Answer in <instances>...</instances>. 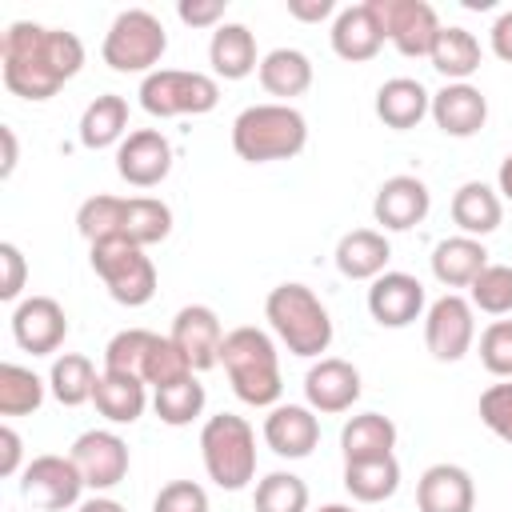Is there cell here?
<instances>
[{
    "instance_id": "e0dca14e",
    "label": "cell",
    "mask_w": 512,
    "mask_h": 512,
    "mask_svg": "<svg viewBox=\"0 0 512 512\" xmlns=\"http://www.w3.org/2000/svg\"><path fill=\"white\" fill-rule=\"evenodd\" d=\"M304 400L316 416L348 412L360 400V368L340 356H320L304 372Z\"/></svg>"
},
{
    "instance_id": "f6af8a7d",
    "label": "cell",
    "mask_w": 512,
    "mask_h": 512,
    "mask_svg": "<svg viewBox=\"0 0 512 512\" xmlns=\"http://www.w3.org/2000/svg\"><path fill=\"white\" fill-rule=\"evenodd\" d=\"M224 8L228 0H180L176 4V16L188 24V28H220L224 24Z\"/></svg>"
},
{
    "instance_id": "9a60e30c",
    "label": "cell",
    "mask_w": 512,
    "mask_h": 512,
    "mask_svg": "<svg viewBox=\"0 0 512 512\" xmlns=\"http://www.w3.org/2000/svg\"><path fill=\"white\" fill-rule=\"evenodd\" d=\"M116 172L132 188H156L172 172V144L160 128H136L116 148Z\"/></svg>"
},
{
    "instance_id": "bcb514c9",
    "label": "cell",
    "mask_w": 512,
    "mask_h": 512,
    "mask_svg": "<svg viewBox=\"0 0 512 512\" xmlns=\"http://www.w3.org/2000/svg\"><path fill=\"white\" fill-rule=\"evenodd\" d=\"M20 456H24V444H20V432L12 424L0 428V476H16L24 472L20 468Z\"/></svg>"
},
{
    "instance_id": "d590c367",
    "label": "cell",
    "mask_w": 512,
    "mask_h": 512,
    "mask_svg": "<svg viewBox=\"0 0 512 512\" xmlns=\"http://www.w3.org/2000/svg\"><path fill=\"white\" fill-rule=\"evenodd\" d=\"M96 380H100V372H96V364H92L88 356H80V352H64V356L52 360L48 392H52L64 408H80V404L92 400Z\"/></svg>"
},
{
    "instance_id": "83f0119b",
    "label": "cell",
    "mask_w": 512,
    "mask_h": 512,
    "mask_svg": "<svg viewBox=\"0 0 512 512\" xmlns=\"http://www.w3.org/2000/svg\"><path fill=\"white\" fill-rule=\"evenodd\" d=\"M504 220V200L492 184L484 180H464L452 196V224L460 228V236H488L496 232Z\"/></svg>"
},
{
    "instance_id": "f1b7e54d",
    "label": "cell",
    "mask_w": 512,
    "mask_h": 512,
    "mask_svg": "<svg viewBox=\"0 0 512 512\" xmlns=\"http://www.w3.org/2000/svg\"><path fill=\"white\" fill-rule=\"evenodd\" d=\"M488 268V248L476 236H444L432 248V276L444 288H468Z\"/></svg>"
},
{
    "instance_id": "7dc6e473",
    "label": "cell",
    "mask_w": 512,
    "mask_h": 512,
    "mask_svg": "<svg viewBox=\"0 0 512 512\" xmlns=\"http://www.w3.org/2000/svg\"><path fill=\"white\" fill-rule=\"evenodd\" d=\"M332 12H336L332 0H288V16L300 20V24H320Z\"/></svg>"
},
{
    "instance_id": "60d3db41",
    "label": "cell",
    "mask_w": 512,
    "mask_h": 512,
    "mask_svg": "<svg viewBox=\"0 0 512 512\" xmlns=\"http://www.w3.org/2000/svg\"><path fill=\"white\" fill-rule=\"evenodd\" d=\"M480 364L496 380H512V320H492L480 332Z\"/></svg>"
},
{
    "instance_id": "d6986e66",
    "label": "cell",
    "mask_w": 512,
    "mask_h": 512,
    "mask_svg": "<svg viewBox=\"0 0 512 512\" xmlns=\"http://www.w3.org/2000/svg\"><path fill=\"white\" fill-rule=\"evenodd\" d=\"M432 208V192L420 176H388L380 188H376V200H372V216L384 232H408L416 228Z\"/></svg>"
},
{
    "instance_id": "d4e9b609",
    "label": "cell",
    "mask_w": 512,
    "mask_h": 512,
    "mask_svg": "<svg viewBox=\"0 0 512 512\" xmlns=\"http://www.w3.org/2000/svg\"><path fill=\"white\" fill-rule=\"evenodd\" d=\"M388 260H392V244L376 228H352L336 244V268L348 280H376L388 272Z\"/></svg>"
},
{
    "instance_id": "8d00e7d4",
    "label": "cell",
    "mask_w": 512,
    "mask_h": 512,
    "mask_svg": "<svg viewBox=\"0 0 512 512\" xmlns=\"http://www.w3.org/2000/svg\"><path fill=\"white\" fill-rule=\"evenodd\" d=\"M204 404H208V392H204V384H200L192 372L152 392V408H156L160 424H168V428L192 424V420L204 412Z\"/></svg>"
},
{
    "instance_id": "2e32d148",
    "label": "cell",
    "mask_w": 512,
    "mask_h": 512,
    "mask_svg": "<svg viewBox=\"0 0 512 512\" xmlns=\"http://www.w3.org/2000/svg\"><path fill=\"white\" fill-rule=\"evenodd\" d=\"M68 336V316L52 296H24L12 308V340L32 356H52Z\"/></svg>"
},
{
    "instance_id": "ffe728a7",
    "label": "cell",
    "mask_w": 512,
    "mask_h": 512,
    "mask_svg": "<svg viewBox=\"0 0 512 512\" xmlns=\"http://www.w3.org/2000/svg\"><path fill=\"white\" fill-rule=\"evenodd\" d=\"M368 312L380 328H408L424 312V284L408 272H384L368 288Z\"/></svg>"
},
{
    "instance_id": "c3c4849f",
    "label": "cell",
    "mask_w": 512,
    "mask_h": 512,
    "mask_svg": "<svg viewBox=\"0 0 512 512\" xmlns=\"http://www.w3.org/2000/svg\"><path fill=\"white\" fill-rule=\"evenodd\" d=\"M488 36H492V52H496L504 64H512V8L496 16V24H492Z\"/></svg>"
},
{
    "instance_id": "b9f144b4",
    "label": "cell",
    "mask_w": 512,
    "mask_h": 512,
    "mask_svg": "<svg viewBox=\"0 0 512 512\" xmlns=\"http://www.w3.org/2000/svg\"><path fill=\"white\" fill-rule=\"evenodd\" d=\"M480 420L496 440L512 444V380L488 384L480 392Z\"/></svg>"
},
{
    "instance_id": "ba28073f",
    "label": "cell",
    "mask_w": 512,
    "mask_h": 512,
    "mask_svg": "<svg viewBox=\"0 0 512 512\" xmlns=\"http://www.w3.org/2000/svg\"><path fill=\"white\" fill-rule=\"evenodd\" d=\"M88 260L116 304L144 308L156 296V264L140 244L120 240V236L96 240V244H88Z\"/></svg>"
},
{
    "instance_id": "ab89813d",
    "label": "cell",
    "mask_w": 512,
    "mask_h": 512,
    "mask_svg": "<svg viewBox=\"0 0 512 512\" xmlns=\"http://www.w3.org/2000/svg\"><path fill=\"white\" fill-rule=\"evenodd\" d=\"M468 300H472L476 312L508 316V312H512V264H488V268L468 284Z\"/></svg>"
},
{
    "instance_id": "484cf974",
    "label": "cell",
    "mask_w": 512,
    "mask_h": 512,
    "mask_svg": "<svg viewBox=\"0 0 512 512\" xmlns=\"http://www.w3.org/2000/svg\"><path fill=\"white\" fill-rule=\"evenodd\" d=\"M208 64L220 80H244L260 68L256 60V36L248 24H236V20H224L212 40H208Z\"/></svg>"
},
{
    "instance_id": "74e56055",
    "label": "cell",
    "mask_w": 512,
    "mask_h": 512,
    "mask_svg": "<svg viewBox=\"0 0 512 512\" xmlns=\"http://www.w3.org/2000/svg\"><path fill=\"white\" fill-rule=\"evenodd\" d=\"M48 380H40L32 368L4 360L0 364V416H32L44 404Z\"/></svg>"
},
{
    "instance_id": "d6a6232c",
    "label": "cell",
    "mask_w": 512,
    "mask_h": 512,
    "mask_svg": "<svg viewBox=\"0 0 512 512\" xmlns=\"http://www.w3.org/2000/svg\"><path fill=\"white\" fill-rule=\"evenodd\" d=\"M396 448V424L380 412H360L340 428V452L344 464L348 460H376V456H392Z\"/></svg>"
},
{
    "instance_id": "4dcf8cb0",
    "label": "cell",
    "mask_w": 512,
    "mask_h": 512,
    "mask_svg": "<svg viewBox=\"0 0 512 512\" xmlns=\"http://www.w3.org/2000/svg\"><path fill=\"white\" fill-rule=\"evenodd\" d=\"M256 76L268 96H280V104H288L292 96H304L312 88V60L300 48H272L260 60Z\"/></svg>"
},
{
    "instance_id": "44dd1931",
    "label": "cell",
    "mask_w": 512,
    "mask_h": 512,
    "mask_svg": "<svg viewBox=\"0 0 512 512\" xmlns=\"http://www.w3.org/2000/svg\"><path fill=\"white\" fill-rule=\"evenodd\" d=\"M264 444L284 460H304L320 444V416L308 404H276L264 416Z\"/></svg>"
},
{
    "instance_id": "4316f807",
    "label": "cell",
    "mask_w": 512,
    "mask_h": 512,
    "mask_svg": "<svg viewBox=\"0 0 512 512\" xmlns=\"http://www.w3.org/2000/svg\"><path fill=\"white\" fill-rule=\"evenodd\" d=\"M428 108H432V92L412 76H392L376 88V116L384 120V128L408 132L428 116Z\"/></svg>"
},
{
    "instance_id": "3957f363",
    "label": "cell",
    "mask_w": 512,
    "mask_h": 512,
    "mask_svg": "<svg viewBox=\"0 0 512 512\" xmlns=\"http://www.w3.org/2000/svg\"><path fill=\"white\" fill-rule=\"evenodd\" d=\"M220 364L228 372L232 392L244 404H252V408H276L280 404V392H284L280 356H276V344H272V336L264 328L240 324V328L224 332Z\"/></svg>"
},
{
    "instance_id": "6da1fadb",
    "label": "cell",
    "mask_w": 512,
    "mask_h": 512,
    "mask_svg": "<svg viewBox=\"0 0 512 512\" xmlns=\"http://www.w3.org/2000/svg\"><path fill=\"white\" fill-rule=\"evenodd\" d=\"M84 68V44L68 28L16 20L0 36L4 88L20 100H52Z\"/></svg>"
},
{
    "instance_id": "4fadbf2b",
    "label": "cell",
    "mask_w": 512,
    "mask_h": 512,
    "mask_svg": "<svg viewBox=\"0 0 512 512\" xmlns=\"http://www.w3.org/2000/svg\"><path fill=\"white\" fill-rule=\"evenodd\" d=\"M476 340V308L460 292H444L424 312V344L440 364H456L468 356Z\"/></svg>"
},
{
    "instance_id": "f5cc1de1",
    "label": "cell",
    "mask_w": 512,
    "mask_h": 512,
    "mask_svg": "<svg viewBox=\"0 0 512 512\" xmlns=\"http://www.w3.org/2000/svg\"><path fill=\"white\" fill-rule=\"evenodd\" d=\"M316 512H352L348 504H324V508H316Z\"/></svg>"
},
{
    "instance_id": "816d5d0a",
    "label": "cell",
    "mask_w": 512,
    "mask_h": 512,
    "mask_svg": "<svg viewBox=\"0 0 512 512\" xmlns=\"http://www.w3.org/2000/svg\"><path fill=\"white\" fill-rule=\"evenodd\" d=\"M496 192H500V200H512V152L500 160V172H496Z\"/></svg>"
},
{
    "instance_id": "ee69618b",
    "label": "cell",
    "mask_w": 512,
    "mask_h": 512,
    "mask_svg": "<svg viewBox=\"0 0 512 512\" xmlns=\"http://www.w3.org/2000/svg\"><path fill=\"white\" fill-rule=\"evenodd\" d=\"M24 280H28L24 252H20L12 240H4V244H0V300H4V304H20Z\"/></svg>"
},
{
    "instance_id": "7bdbcfd3",
    "label": "cell",
    "mask_w": 512,
    "mask_h": 512,
    "mask_svg": "<svg viewBox=\"0 0 512 512\" xmlns=\"http://www.w3.org/2000/svg\"><path fill=\"white\" fill-rule=\"evenodd\" d=\"M152 512H208V492L196 480H168L156 492Z\"/></svg>"
},
{
    "instance_id": "277c9868",
    "label": "cell",
    "mask_w": 512,
    "mask_h": 512,
    "mask_svg": "<svg viewBox=\"0 0 512 512\" xmlns=\"http://www.w3.org/2000/svg\"><path fill=\"white\" fill-rule=\"evenodd\" d=\"M264 320L276 332V340L300 360H312V356L328 352V344H332V316H328L324 300L300 280H284L268 292Z\"/></svg>"
},
{
    "instance_id": "f907efd6",
    "label": "cell",
    "mask_w": 512,
    "mask_h": 512,
    "mask_svg": "<svg viewBox=\"0 0 512 512\" xmlns=\"http://www.w3.org/2000/svg\"><path fill=\"white\" fill-rule=\"evenodd\" d=\"M76 512H128L120 500H112V496H92V500H84Z\"/></svg>"
},
{
    "instance_id": "52a82bcc",
    "label": "cell",
    "mask_w": 512,
    "mask_h": 512,
    "mask_svg": "<svg viewBox=\"0 0 512 512\" xmlns=\"http://www.w3.org/2000/svg\"><path fill=\"white\" fill-rule=\"evenodd\" d=\"M104 372L136 376V380L152 384V392H156V388H164V384L188 376L192 368H188L184 352H180L168 336H156V332H148V328H124V332H116V336L108 340V348H104Z\"/></svg>"
},
{
    "instance_id": "1f68e13d",
    "label": "cell",
    "mask_w": 512,
    "mask_h": 512,
    "mask_svg": "<svg viewBox=\"0 0 512 512\" xmlns=\"http://www.w3.org/2000/svg\"><path fill=\"white\" fill-rule=\"evenodd\" d=\"M432 68L448 80V84H468V76L480 68V60H484V52H480V40L468 32V28H460V24H448V28H440V36H436V44H432Z\"/></svg>"
},
{
    "instance_id": "8fae6325",
    "label": "cell",
    "mask_w": 512,
    "mask_h": 512,
    "mask_svg": "<svg viewBox=\"0 0 512 512\" xmlns=\"http://www.w3.org/2000/svg\"><path fill=\"white\" fill-rule=\"evenodd\" d=\"M80 492H84V476L72 464V456H32L20 472V496L40 508V512H64V508H80Z\"/></svg>"
},
{
    "instance_id": "30bf717a",
    "label": "cell",
    "mask_w": 512,
    "mask_h": 512,
    "mask_svg": "<svg viewBox=\"0 0 512 512\" xmlns=\"http://www.w3.org/2000/svg\"><path fill=\"white\" fill-rule=\"evenodd\" d=\"M140 108L148 116H204L220 104V84L208 72H184V68H156L140 80Z\"/></svg>"
},
{
    "instance_id": "8992f818",
    "label": "cell",
    "mask_w": 512,
    "mask_h": 512,
    "mask_svg": "<svg viewBox=\"0 0 512 512\" xmlns=\"http://www.w3.org/2000/svg\"><path fill=\"white\" fill-rule=\"evenodd\" d=\"M200 460L216 488L240 492L256 476V432L236 412H216L200 428Z\"/></svg>"
},
{
    "instance_id": "7c38bea8",
    "label": "cell",
    "mask_w": 512,
    "mask_h": 512,
    "mask_svg": "<svg viewBox=\"0 0 512 512\" xmlns=\"http://www.w3.org/2000/svg\"><path fill=\"white\" fill-rule=\"evenodd\" d=\"M368 4L376 12L384 40H392L400 56H432V44L444 24L428 0H368Z\"/></svg>"
},
{
    "instance_id": "7402d4cb",
    "label": "cell",
    "mask_w": 512,
    "mask_h": 512,
    "mask_svg": "<svg viewBox=\"0 0 512 512\" xmlns=\"http://www.w3.org/2000/svg\"><path fill=\"white\" fill-rule=\"evenodd\" d=\"M428 116L436 120V128L444 136L468 140L484 128L488 120V96L476 84H444L440 92H432V108Z\"/></svg>"
},
{
    "instance_id": "e575fe53",
    "label": "cell",
    "mask_w": 512,
    "mask_h": 512,
    "mask_svg": "<svg viewBox=\"0 0 512 512\" xmlns=\"http://www.w3.org/2000/svg\"><path fill=\"white\" fill-rule=\"evenodd\" d=\"M344 488L360 504H380V500L396 496V488H400V464H396V456L348 460L344 464Z\"/></svg>"
},
{
    "instance_id": "ac0fdd59",
    "label": "cell",
    "mask_w": 512,
    "mask_h": 512,
    "mask_svg": "<svg viewBox=\"0 0 512 512\" xmlns=\"http://www.w3.org/2000/svg\"><path fill=\"white\" fill-rule=\"evenodd\" d=\"M168 340L184 352L192 372H208L212 364H220V344H224V328L220 316L208 304H184L172 316V332Z\"/></svg>"
},
{
    "instance_id": "836d02e7",
    "label": "cell",
    "mask_w": 512,
    "mask_h": 512,
    "mask_svg": "<svg viewBox=\"0 0 512 512\" xmlns=\"http://www.w3.org/2000/svg\"><path fill=\"white\" fill-rule=\"evenodd\" d=\"M128 136V100L116 96V92H104L96 96L84 116H80V144L84 148H120V140Z\"/></svg>"
},
{
    "instance_id": "603a6c76",
    "label": "cell",
    "mask_w": 512,
    "mask_h": 512,
    "mask_svg": "<svg viewBox=\"0 0 512 512\" xmlns=\"http://www.w3.org/2000/svg\"><path fill=\"white\" fill-rule=\"evenodd\" d=\"M416 508L420 512H472L476 508V484L468 468L460 464H432L416 480Z\"/></svg>"
},
{
    "instance_id": "f546056e",
    "label": "cell",
    "mask_w": 512,
    "mask_h": 512,
    "mask_svg": "<svg viewBox=\"0 0 512 512\" xmlns=\"http://www.w3.org/2000/svg\"><path fill=\"white\" fill-rule=\"evenodd\" d=\"M92 404L108 424H136L148 408V384L124 372H100Z\"/></svg>"
},
{
    "instance_id": "cb8c5ba5",
    "label": "cell",
    "mask_w": 512,
    "mask_h": 512,
    "mask_svg": "<svg viewBox=\"0 0 512 512\" xmlns=\"http://www.w3.org/2000/svg\"><path fill=\"white\" fill-rule=\"evenodd\" d=\"M328 36H332V52H336L340 60H348V64H364V60H372V56L384 48V32H380L376 12H372L368 0L340 8Z\"/></svg>"
},
{
    "instance_id": "9c48e42d",
    "label": "cell",
    "mask_w": 512,
    "mask_h": 512,
    "mask_svg": "<svg viewBox=\"0 0 512 512\" xmlns=\"http://www.w3.org/2000/svg\"><path fill=\"white\" fill-rule=\"evenodd\" d=\"M168 52V32L160 24V16H152L148 8H124L100 44V56L112 72H156L160 56Z\"/></svg>"
},
{
    "instance_id": "5b68a950",
    "label": "cell",
    "mask_w": 512,
    "mask_h": 512,
    "mask_svg": "<svg viewBox=\"0 0 512 512\" xmlns=\"http://www.w3.org/2000/svg\"><path fill=\"white\" fill-rule=\"evenodd\" d=\"M308 144V120L292 104H252L232 120V148L248 164L292 160Z\"/></svg>"
},
{
    "instance_id": "681fc988",
    "label": "cell",
    "mask_w": 512,
    "mask_h": 512,
    "mask_svg": "<svg viewBox=\"0 0 512 512\" xmlns=\"http://www.w3.org/2000/svg\"><path fill=\"white\" fill-rule=\"evenodd\" d=\"M0 140H4V164H0V176L8 180L16 172V160H20V148H16V132L8 124H0Z\"/></svg>"
},
{
    "instance_id": "f35d334b",
    "label": "cell",
    "mask_w": 512,
    "mask_h": 512,
    "mask_svg": "<svg viewBox=\"0 0 512 512\" xmlns=\"http://www.w3.org/2000/svg\"><path fill=\"white\" fill-rule=\"evenodd\" d=\"M256 512H308V484L296 472H268L252 492Z\"/></svg>"
},
{
    "instance_id": "5bb4252c",
    "label": "cell",
    "mask_w": 512,
    "mask_h": 512,
    "mask_svg": "<svg viewBox=\"0 0 512 512\" xmlns=\"http://www.w3.org/2000/svg\"><path fill=\"white\" fill-rule=\"evenodd\" d=\"M68 456H72V464L80 468L84 488H92V492L116 488V484L128 476V464H132L124 436H116V432H108V428L80 432V436L72 440V452H68Z\"/></svg>"
},
{
    "instance_id": "7a4b0ae2",
    "label": "cell",
    "mask_w": 512,
    "mask_h": 512,
    "mask_svg": "<svg viewBox=\"0 0 512 512\" xmlns=\"http://www.w3.org/2000/svg\"><path fill=\"white\" fill-rule=\"evenodd\" d=\"M76 228L88 244L96 240H132L140 248L160 244L172 232V208L156 196H108L96 192L76 208Z\"/></svg>"
}]
</instances>
